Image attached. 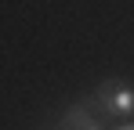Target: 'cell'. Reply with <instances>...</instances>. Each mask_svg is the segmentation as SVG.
<instances>
[{
	"mask_svg": "<svg viewBox=\"0 0 134 130\" xmlns=\"http://www.w3.org/2000/svg\"><path fill=\"white\" fill-rule=\"evenodd\" d=\"M83 130H102V127H98V123H94V127H83Z\"/></svg>",
	"mask_w": 134,
	"mask_h": 130,
	"instance_id": "obj_4",
	"label": "cell"
},
{
	"mask_svg": "<svg viewBox=\"0 0 134 130\" xmlns=\"http://www.w3.org/2000/svg\"><path fill=\"white\" fill-rule=\"evenodd\" d=\"M116 130H134V123H123V127H116Z\"/></svg>",
	"mask_w": 134,
	"mask_h": 130,
	"instance_id": "obj_3",
	"label": "cell"
},
{
	"mask_svg": "<svg viewBox=\"0 0 134 130\" xmlns=\"http://www.w3.org/2000/svg\"><path fill=\"white\" fill-rule=\"evenodd\" d=\"M94 112H98L94 101H91V105H87V101H76V105L62 116L58 130H83V127H94V123H98V119H94Z\"/></svg>",
	"mask_w": 134,
	"mask_h": 130,
	"instance_id": "obj_2",
	"label": "cell"
},
{
	"mask_svg": "<svg viewBox=\"0 0 134 130\" xmlns=\"http://www.w3.org/2000/svg\"><path fill=\"white\" fill-rule=\"evenodd\" d=\"M91 101L98 108V116L123 119V116H134V87L123 83V80H105V83H98V90L91 94Z\"/></svg>",
	"mask_w": 134,
	"mask_h": 130,
	"instance_id": "obj_1",
	"label": "cell"
}]
</instances>
